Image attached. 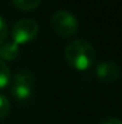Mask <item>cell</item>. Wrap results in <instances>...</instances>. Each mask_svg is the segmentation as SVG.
<instances>
[{
  "label": "cell",
  "mask_w": 122,
  "mask_h": 124,
  "mask_svg": "<svg viewBox=\"0 0 122 124\" xmlns=\"http://www.w3.org/2000/svg\"><path fill=\"white\" fill-rule=\"evenodd\" d=\"M65 58L66 62L73 69L85 71L93 65L96 59V52L89 41L83 39H76L66 45Z\"/></svg>",
  "instance_id": "1"
},
{
  "label": "cell",
  "mask_w": 122,
  "mask_h": 124,
  "mask_svg": "<svg viewBox=\"0 0 122 124\" xmlns=\"http://www.w3.org/2000/svg\"><path fill=\"white\" fill-rule=\"evenodd\" d=\"M11 94L19 101L28 100L32 92L35 84V76L30 70H19L11 77Z\"/></svg>",
  "instance_id": "2"
},
{
  "label": "cell",
  "mask_w": 122,
  "mask_h": 124,
  "mask_svg": "<svg viewBox=\"0 0 122 124\" xmlns=\"http://www.w3.org/2000/svg\"><path fill=\"white\" fill-rule=\"evenodd\" d=\"M51 27L54 31L64 38L72 36L79 28L78 18L70 10H58L51 16Z\"/></svg>",
  "instance_id": "3"
},
{
  "label": "cell",
  "mask_w": 122,
  "mask_h": 124,
  "mask_svg": "<svg viewBox=\"0 0 122 124\" xmlns=\"http://www.w3.org/2000/svg\"><path fill=\"white\" fill-rule=\"evenodd\" d=\"M37 34L39 24L32 18H22L17 21L11 29L12 40L18 45L30 42L37 36Z\"/></svg>",
  "instance_id": "4"
},
{
  "label": "cell",
  "mask_w": 122,
  "mask_h": 124,
  "mask_svg": "<svg viewBox=\"0 0 122 124\" xmlns=\"http://www.w3.org/2000/svg\"><path fill=\"white\" fill-rule=\"evenodd\" d=\"M96 75L102 82H115L121 77V69L116 63L104 60L97 64Z\"/></svg>",
  "instance_id": "5"
},
{
  "label": "cell",
  "mask_w": 122,
  "mask_h": 124,
  "mask_svg": "<svg viewBox=\"0 0 122 124\" xmlns=\"http://www.w3.org/2000/svg\"><path fill=\"white\" fill-rule=\"evenodd\" d=\"M19 55V45L13 40L5 41L0 45V59L13 60Z\"/></svg>",
  "instance_id": "6"
},
{
  "label": "cell",
  "mask_w": 122,
  "mask_h": 124,
  "mask_svg": "<svg viewBox=\"0 0 122 124\" xmlns=\"http://www.w3.org/2000/svg\"><path fill=\"white\" fill-rule=\"evenodd\" d=\"M11 82V71L7 64L0 59V90L5 89Z\"/></svg>",
  "instance_id": "7"
},
{
  "label": "cell",
  "mask_w": 122,
  "mask_h": 124,
  "mask_svg": "<svg viewBox=\"0 0 122 124\" xmlns=\"http://www.w3.org/2000/svg\"><path fill=\"white\" fill-rule=\"evenodd\" d=\"M12 4L19 10H34L41 4L42 0H11Z\"/></svg>",
  "instance_id": "8"
},
{
  "label": "cell",
  "mask_w": 122,
  "mask_h": 124,
  "mask_svg": "<svg viewBox=\"0 0 122 124\" xmlns=\"http://www.w3.org/2000/svg\"><path fill=\"white\" fill-rule=\"evenodd\" d=\"M10 111H11L10 100L4 94H0V121L5 119L10 115Z\"/></svg>",
  "instance_id": "9"
},
{
  "label": "cell",
  "mask_w": 122,
  "mask_h": 124,
  "mask_svg": "<svg viewBox=\"0 0 122 124\" xmlns=\"http://www.w3.org/2000/svg\"><path fill=\"white\" fill-rule=\"evenodd\" d=\"M7 35H8V28H7V24H6L5 19L0 16V45H1L2 42L6 41Z\"/></svg>",
  "instance_id": "10"
},
{
  "label": "cell",
  "mask_w": 122,
  "mask_h": 124,
  "mask_svg": "<svg viewBox=\"0 0 122 124\" xmlns=\"http://www.w3.org/2000/svg\"><path fill=\"white\" fill-rule=\"evenodd\" d=\"M98 124H122V121L115 117H110V118H105L103 121H101Z\"/></svg>",
  "instance_id": "11"
}]
</instances>
